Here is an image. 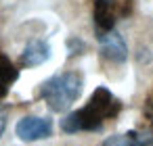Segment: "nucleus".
Wrapping results in <instances>:
<instances>
[{
  "instance_id": "nucleus-1",
  "label": "nucleus",
  "mask_w": 153,
  "mask_h": 146,
  "mask_svg": "<svg viewBox=\"0 0 153 146\" xmlns=\"http://www.w3.org/2000/svg\"><path fill=\"white\" fill-rule=\"evenodd\" d=\"M122 104L120 100L107 90V88H97L86 106L80 111L69 113L65 119H61V129L65 134H78V131H97L103 127L105 119H111L120 113Z\"/></svg>"
},
{
  "instance_id": "nucleus-2",
  "label": "nucleus",
  "mask_w": 153,
  "mask_h": 146,
  "mask_svg": "<svg viewBox=\"0 0 153 146\" xmlns=\"http://www.w3.org/2000/svg\"><path fill=\"white\" fill-rule=\"evenodd\" d=\"M80 94H82V75L76 71L53 75L40 88V96L46 100V104L55 113L67 111L80 98Z\"/></svg>"
},
{
  "instance_id": "nucleus-3",
  "label": "nucleus",
  "mask_w": 153,
  "mask_h": 146,
  "mask_svg": "<svg viewBox=\"0 0 153 146\" xmlns=\"http://www.w3.org/2000/svg\"><path fill=\"white\" fill-rule=\"evenodd\" d=\"M15 134L21 142H36V140H44L53 134V121L46 117H23L17 121L15 125Z\"/></svg>"
},
{
  "instance_id": "nucleus-4",
  "label": "nucleus",
  "mask_w": 153,
  "mask_h": 146,
  "mask_svg": "<svg viewBox=\"0 0 153 146\" xmlns=\"http://www.w3.org/2000/svg\"><path fill=\"white\" fill-rule=\"evenodd\" d=\"M97 40L101 44V52H103L105 59H109L113 63H124L128 59V46H126V42H124V38L120 36L117 29L97 34Z\"/></svg>"
},
{
  "instance_id": "nucleus-5",
  "label": "nucleus",
  "mask_w": 153,
  "mask_h": 146,
  "mask_svg": "<svg viewBox=\"0 0 153 146\" xmlns=\"http://www.w3.org/2000/svg\"><path fill=\"white\" fill-rule=\"evenodd\" d=\"M51 59V46L44 40H32L25 44L21 52V65L23 67H38Z\"/></svg>"
},
{
  "instance_id": "nucleus-6",
  "label": "nucleus",
  "mask_w": 153,
  "mask_h": 146,
  "mask_svg": "<svg viewBox=\"0 0 153 146\" xmlns=\"http://www.w3.org/2000/svg\"><path fill=\"white\" fill-rule=\"evenodd\" d=\"M17 79V71L11 65V61L7 56L0 54V96H4L11 88V84Z\"/></svg>"
},
{
  "instance_id": "nucleus-7",
  "label": "nucleus",
  "mask_w": 153,
  "mask_h": 146,
  "mask_svg": "<svg viewBox=\"0 0 153 146\" xmlns=\"http://www.w3.org/2000/svg\"><path fill=\"white\" fill-rule=\"evenodd\" d=\"M130 146H153V134L151 131H128Z\"/></svg>"
},
{
  "instance_id": "nucleus-8",
  "label": "nucleus",
  "mask_w": 153,
  "mask_h": 146,
  "mask_svg": "<svg viewBox=\"0 0 153 146\" xmlns=\"http://www.w3.org/2000/svg\"><path fill=\"white\" fill-rule=\"evenodd\" d=\"M103 146H130V138L128 134H115V136H109Z\"/></svg>"
},
{
  "instance_id": "nucleus-9",
  "label": "nucleus",
  "mask_w": 153,
  "mask_h": 146,
  "mask_svg": "<svg viewBox=\"0 0 153 146\" xmlns=\"http://www.w3.org/2000/svg\"><path fill=\"white\" fill-rule=\"evenodd\" d=\"M67 44H69V50H71L69 54H80L78 50H84V48H86V46H84V42H82V40H76V38H71Z\"/></svg>"
},
{
  "instance_id": "nucleus-10",
  "label": "nucleus",
  "mask_w": 153,
  "mask_h": 146,
  "mask_svg": "<svg viewBox=\"0 0 153 146\" xmlns=\"http://www.w3.org/2000/svg\"><path fill=\"white\" fill-rule=\"evenodd\" d=\"M4 127H7V113L0 111V136L4 134Z\"/></svg>"
},
{
  "instance_id": "nucleus-11",
  "label": "nucleus",
  "mask_w": 153,
  "mask_h": 146,
  "mask_svg": "<svg viewBox=\"0 0 153 146\" xmlns=\"http://www.w3.org/2000/svg\"><path fill=\"white\" fill-rule=\"evenodd\" d=\"M147 115H149V119L153 121V96H151V100L147 102Z\"/></svg>"
},
{
  "instance_id": "nucleus-12",
  "label": "nucleus",
  "mask_w": 153,
  "mask_h": 146,
  "mask_svg": "<svg viewBox=\"0 0 153 146\" xmlns=\"http://www.w3.org/2000/svg\"><path fill=\"white\" fill-rule=\"evenodd\" d=\"M103 2H109V4H111V2H113V0H103Z\"/></svg>"
}]
</instances>
